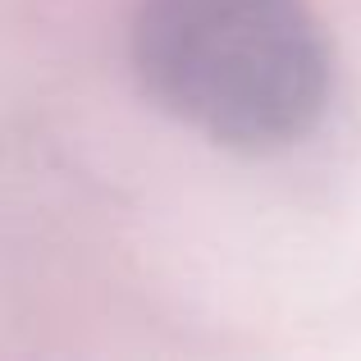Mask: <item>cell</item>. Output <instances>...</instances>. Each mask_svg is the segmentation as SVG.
I'll return each instance as SVG.
<instances>
[{"label": "cell", "instance_id": "obj_1", "mask_svg": "<svg viewBox=\"0 0 361 361\" xmlns=\"http://www.w3.org/2000/svg\"><path fill=\"white\" fill-rule=\"evenodd\" d=\"M133 64L160 110L233 151L302 142L334 87L307 0H137Z\"/></svg>", "mask_w": 361, "mask_h": 361}]
</instances>
